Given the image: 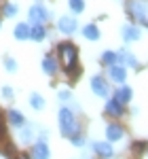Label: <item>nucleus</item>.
Instances as JSON below:
<instances>
[{"label": "nucleus", "mask_w": 148, "mask_h": 159, "mask_svg": "<svg viewBox=\"0 0 148 159\" xmlns=\"http://www.w3.org/2000/svg\"><path fill=\"white\" fill-rule=\"evenodd\" d=\"M4 68L9 70V72H17V61L9 57V55H4Z\"/></svg>", "instance_id": "nucleus-25"}, {"label": "nucleus", "mask_w": 148, "mask_h": 159, "mask_svg": "<svg viewBox=\"0 0 148 159\" xmlns=\"http://www.w3.org/2000/svg\"><path fill=\"white\" fill-rule=\"evenodd\" d=\"M70 142H72L74 147H85V138L78 134V132H76L74 136H70Z\"/></svg>", "instance_id": "nucleus-26"}, {"label": "nucleus", "mask_w": 148, "mask_h": 159, "mask_svg": "<svg viewBox=\"0 0 148 159\" xmlns=\"http://www.w3.org/2000/svg\"><path fill=\"white\" fill-rule=\"evenodd\" d=\"M30 106L34 110H42L45 108V98H42L40 93H32V96H30Z\"/></svg>", "instance_id": "nucleus-21"}, {"label": "nucleus", "mask_w": 148, "mask_h": 159, "mask_svg": "<svg viewBox=\"0 0 148 159\" xmlns=\"http://www.w3.org/2000/svg\"><path fill=\"white\" fill-rule=\"evenodd\" d=\"M9 123H11V125H15V127H21V125L25 123L24 112H19V110L11 108V110H9Z\"/></svg>", "instance_id": "nucleus-17"}, {"label": "nucleus", "mask_w": 148, "mask_h": 159, "mask_svg": "<svg viewBox=\"0 0 148 159\" xmlns=\"http://www.w3.org/2000/svg\"><path fill=\"white\" fill-rule=\"evenodd\" d=\"M91 91L99 98H108L110 96V85L106 83V79L102 74H95V76H91Z\"/></svg>", "instance_id": "nucleus-4"}, {"label": "nucleus", "mask_w": 148, "mask_h": 159, "mask_svg": "<svg viewBox=\"0 0 148 159\" xmlns=\"http://www.w3.org/2000/svg\"><path fill=\"white\" fill-rule=\"evenodd\" d=\"M125 136L123 127L119 125V123H108L106 125V138H108V142H116V140H121Z\"/></svg>", "instance_id": "nucleus-9"}, {"label": "nucleus", "mask_w": 148, "mask_h": 159, "mask_svg": "<svg viewBox=\"0 0 148 159\" xmlns=\"http://www.w3.org/2000/svg\"><path fill=\"white\" fill-rule=\"evenodd\" d=\"M116 61H119V53H114V51H104V53H102V64L112 66V64H116Z\"/></svg>", "instance_id": "nucleus-22"}, {"label": "nucleus", "mask_w": 148, "mask_h": 159, "mask_svg": "<svg viewBox=\"0 0 148 159\" xmlns=\"http://www.w3.org/2000/svg\"><path fill=\"white\" fill-rule=\"evenodd\" d=\"M123 40L125 43H133V40H140L142 36V32H140V28L137 25H123Z\"/></svg>", "instance_id": "nucleus-12"}, {"label": "nucleus", "mask_w": 148, "mask_h": 159, "mask_svg": "<svg viewBox=\"0 0 148 159\" xmlns=\"http://www.w3.org/2000/svg\"><path fill=\"white\" fill-rule=\"evenodd\" d=\"M57 60L53 57V55H45L42 57V70H45V74H49V76H53V74L57 72Z\"/></svg>", "instance_id": "nucleus-14"}, {"label": "nucleus", "mask_w": 148, "mask_h": 159, "mask_svg": "<svg viewBox=\"0 0 148 159\" xmlns=\"http://www.w3.org/2000/svg\"><path fill=\"white\" fill-rule=\"evenodd\" d=\"M19 13V7L17 4H13V2H4V7H2V17H15Z\"/></svg>", "instance_id": "nucleus-20"}, {"label": "nucleus", "mask_w": 148, "mask_h": 159, "mask_svg": "<svg viewBox=\"0 0 148 159\" xmlns=\"http://www.w3.org/2000/svg\"><path fill=\"white\" fill-rule=\"evenodd\" d=\"M83 36L87 38V40H99V30L95 24H87L85 28H83Z\"/></svg>", "instance_id": "nucleus-18"}, {"label": "nucleus", "mask_w": 148, "mask_h": 159, "mask_svg": "<svg viewBox=\"0 0 148 159\" xmlns=\"http://www.w3.org/2000/svg\"><path fill=\"white\" fill-rule=\"evenodd\" d=\"M106 112L112 115V117H121L125 112V104H121L116 98H108V102H106Z\"/></svg>", "instance_id": "nucleus-11"}, {"label": "nucleus", "mask_w": 148, "mask_h": 159, "mask_svg": "<svg viewBox=\"0 0 148 159\" xmlns=\"http://www.w3.org/2000/svg\"><path fill=\"white\" fill-rule=\"evenodd\" d=\"M119 60L125 61V64L131 66V68H137V60H136V55H133L131 51H123V53H119Z\"/></svg>", "instance_id": "nucleus-19"}, {"label": "nucleus", "mask_w": 148, "mask_h": 159, "mask_svg": "<svg viewBox=\"0 0 148 159\" xmlns=\"http://www.w3.org/2000/svg\"><path fill=\"white\" fill-rule=\"evenodd\" d=\"M0 28H2V21H0Z\"/></svg>", "instance_id": "nucleus-29"}, {"label": "nucleus", "mask_w": 148, "mask_h": 159, "mask_svg": "<svg viewBox=\"0 0 148 159\" xmlns=\"http://www.w3.org/2000/svg\"><path fill=\"white\" fill-rule=\"evenodd\" d=\"M129 13H131V17H136L140 24L148 25V4L144 0H131L129 2Z\"/></svg>", "instance_id": "nucleus-3"}, {"label": "nucleus", "mask_w": 148, "mask_h": 159, "mask_svg": "<svg viewBox=\"0 0 148 159\" xmlns=\"http://www.w3.org/2000/svg\"><path fill=\"white\" fill-rule=\"evenodd\" d=\"M32 138H34V134H32V127L24 123V125H21V132H19V140L28 144V142H32Z\"/></svg>", "instance_id": "nucleus-23"}, {"label": "nucleus", "mask_w": 148, "mask_h": 159, "mask_svg": "<svg viewBox=\"0 0 148 159\" xmlns=\"http://www.w3.org/2000/svg\"><path fill=\"white\" fill-rule=\"evenodd\" d=\"M13 36L17 38V40H28L30 38V24H25V21L17 24L15 30H13Z\"/></svg>", "instance_id": "nucleus-15"}, {"label": "nucleus", "mask_w": 148, "mask_h": 159, "mask_svg": "<svg viewBox=\"0 0 148 159\" xmlns=\"http://www.w3.org/2000/svg\"><path fill=\"white\" fill-rule=\"evenodd\" d=\"M57 123H59L62 136H66V138H70V136H74L78 132V121H76L74 112L70 108H66V106L59 108V112H57Z\"/></svg>", "instance_id": "nucleus-2"}, {"label": "nucleus", "mask_w": 148, "mask_h": 159, "mask_svg": "<svg viewBox=\"0 0 148 159\" xmlns=\"http://www.w3.org/2000/svg\"><path fill=\"white\" fill-rule=\"evenodd\" d=\"M28 17H30V21H32V24H45V21L49 19V11L45 9V4H42V2H36V4H32V7H30Z\"/></svg>", "instance_id": "nucleus-5"}, {"label": "nucleus", "mask_w": 148, "mask_h": 159, "mask_svg": "<svg viewBox=\"0 0 148 159\" xmlns=\"http://www.w3.org/2000/svg\"><path fill=\"white\" fill-rule=\"evenodd\" d=\"M30 38L36 40V43H42V40L47 38V30H45V25H42V24H32V25H30Z\"/></svg>", "instance_id": "nucleus-13"}, {"label": "nucleus", "mask_w": 148, "mask_h": 159, "mask_svg": "<svg viewBox=\"0 0 148 159\" xmlns=\"http://www.w3.org/2000/svg\"><path fill=\"white\" fill-rule=\"evenodd\" d=\"M49 157H51V151H49L47 140H40L38 138L34 148H32V159H49Z\"/></svg>", "instance_id": "nucleus-8"}, {"label": "nucleus", "mask_w": 148, "mask_h": 159, "mask_svg": "<svg viewBox=\"0 0 148 159\" xmlns=\"http://www.w3.org/2000/svg\"><path fill=\"white\" fill-rule=\"evenodd\" d=\"M83 159H89V157H83Z\"/></svg>", "instance_id": "nucleus-30"}, {"label": "nucleus", "mask_w": 148, "mask_h": 159, "mask_svg": "<svg viewBox=\"0 0 148 159\" xmlns=\"http://www.w3.org/2000/svg\"><path fill=\"white\" fill-rule=\"evenodd\" d=\"M91 151L99 155L102 159H110L114 155V148H112L110 142H91Z\"/></svg>", "instance_id": "nucleus-7"}, {"label": "nucleus", "mask_w": 148, "mask_h": 159, "mask_svg": "<svg viewBox=\"0 0 148 159\" xmlns=\"http://www.w3.org/2000/svg\"><path fill=\"white\" fill-rule=\"evenodd\" d=\"M76 28H78V19L76 17H70V15H63V17H59V21H57V30L62 34H74Z\"/></svg>", "instance_id": "nucleus-6"}, {"label": "nucleus", "mask_w": 148, "mask_h": 159, "mask_svg": "<svg viewBox=\"0 0 148 159\" xmlns=\"http://www.w3.org/2000/svg\"><path fill=\"white\" fill-rule=\"evenodd\" d=\"M59 61H62V68L66 72H74L76 70V64H78V49L74 47L72 43H62L59 47Z\"/></svg>", "instance_id": "nucleus-1"}, {"label": "nucleus", "mask_w": 148, "mask_h": 159, "mask_svg": "<svg viewBox=\"0 0 148 159\" xmlns=\"http://www.w3.org/2000/svg\"><path fill=\"white\" fill-rule=\"evenodd\" d=\"M68 7H70V11L72 13H83L85 11V0H68Z\"/></svg>", "instance_id": "nucleus-24"}, {"label": "nucleus", "mask_w": 148, "mask_h": 159, "mask_svg": "<svg viewBox=\"0 0 148 159\" xmlns=\"http://www.w3.org/2000/svg\"><path fill=\"white\" fill-rule=\"evenodd\" d=\"M131 96H133V91H131V87H127V85L119 87V89H116V93H114V98L119 100L121 104H127V102L131 100Z\"/></svg>", "instance_id": "nucleus-16"}, {"label": "nucleus", "mask_w": 148, "mask_h": 159, "mask_svg": "<svg viewBox=\"0 0 148 159\" xmlns=\"http://www.w3.org/2000/svg\"><path fill=\"white\" fill-rule=\"evenodd\" d=\"M108 72H110V79L116 81V83H125V81H127V68H125V66L112 64V66H108Z\"/></svg>", "instance_id": "nucleus-10"}, {"label": "nucleus", "mask_w": 148, "mask_h": 159, "mask_svg": "<svg viewBox=\"0 0 148 159\" xmlns=\"http://www.w3.org/2000/svg\"><path fill=\"white\" fill-rule=\"evenodd\" d=\"M2 96H4L7 100H11V98H13V89H11V87H7V85H4V87H2Z\"/></svg>", "instance_id": "nucleus-28"}, {"label": "nucleus", "mask_w": 148, "mask_h": 159, "mask_svg": "<svg viewBox=\"0 0 148 159\" xmlns=\"http://www.w3.org/2000/svg\"><path fill=\"white\" fill-rule=\"evenodd\" d=\"M57 96H59V100H62V102H70V100H72V93H70L68 89H62Z\"/></svg>", "instance_id": "nucleus-27"}]
</instances>
